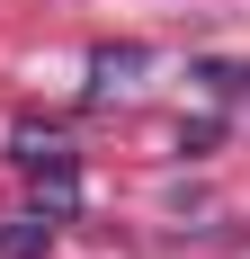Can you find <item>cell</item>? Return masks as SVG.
Returning <instances> with one entry per match:
<instances>
[]
</instances>
